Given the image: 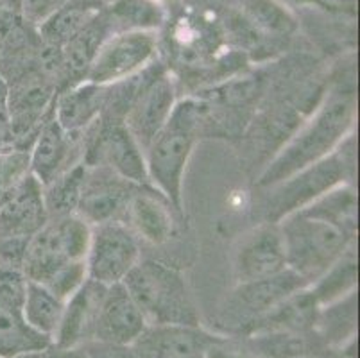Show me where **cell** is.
I'll return each instance as SVG.
<instances>
[{
  "instance_id": "1",
  "label": "cell",
  "mask_w": 360,
  "mask_h": 358,
  "mask_svg": "<svg viewBox=\"0 0 360 358\" xmlns=\"http://www.w3.org/2000/svg\"><path fill=\"white\" fill-rule=\"evenodd\" d=\"M355 88H333L323 97L309 120L300 124L296 133L267 162L257 177V186L264 190L278 185L332 154L349 134L355 133Z\"/></svg>"
},
{
  "instance_id": "2",
  "label": "cell",
  "mask_w": 360,
  "mask_h": 358,
  "mask_svg": "<svg viewBox=\"0 0 360 358\" xmlns=\"http://www.w3.org/2000/svg\"><path fill=\"white\" fill-rule=\"evenodd\" d=\"M205 131V103L199 97L179 98L169 120L143 151L149 185L178 213L183 212L186 167Z\"/></svg>"
},
{
  "instance_id": "3",
  "label": "cell",
  "mask_w": 360,
  "mask_h": 358,
  "mask_svg": "<svg viewBox=\"0 0 360 358\" xmlns=\"http://www.w3.org/2000/svg\"><path fill=\"white\" fill-rule=\"evenodd\" d=\"M356 140L349 134L332 154L292 174L278 185L264 188V222H280L283 217L305 208L317 197L339 185H355Z\"/></svg>"
},
{
  "instance_id": "4",
  "label": "cell",
  "mask_w": 360,
  "mask_h": 358,
  "mask_svg": "<svg viewBox=\"0 0 360 358\" xmlns=\"http://www.w3.org/2000/svg\"><path fill=\"white\" fill-rule=\"evenodd\" d=\"M122 285L147 324H186L199 326V312L195 307L188 281L178 269L156 260H142L131 269Z\"/></svg>"
},
{
  "instance_id": "5",
  "label": "cell",
  "mask_w": 360,
  "mask_h": 358,
  "mask_svg": "<svg viewBox=\"0 0 360 358\" xmlns=\"http://www.w3.org/2000/svg\"><path fill=\"white\" fill-rule=\"evenodd\" d=\"M278 226L285 245L287 267L307 285L314 283L356 244V235L307 210H297L283 217Z\"/></svg>"
},
{
  "instance_id": "6",
  "label": "cell",
  "mask_w": 360,
  "mask_h": 358,
  "mask_svg": "<svg viewBox=\"0 0 360 358\" xmlns=\"http://www.w3.org/2000/svg\"><path fill=\"white\" fill-rule=\"evenodd\" d=\"M91 226L77 213L51 217L29 238L22 271L29 281L45 285L61 267L86 262Z\"/></svg>"
},
{
  "instance_id": "7",
  "label": "cell",
  "mask_w": 360,
  "mask_h": 358,
  "mask_svg": "<svg viewBox=\"0 0 360 358\" xmlns=\"http://www.w3.org/2000/svg\"><path fill=\"white\" fill-rule=\"evenodd\" d=\"M178 101L176 79L158 59L136 75L124 124L143 151L169 120Z\"/></svg>"
},
{
  "instance_id": "8",
  "label": "cell",
  "mask_w": 360,
  "mask_h": 358,
  "mask_svg": "<svg viewBox=\"0 0 360 358\" xmlns=\"http://www.w3.org/2000/svg\"><path fill=\"white\" fill-rule=\"evenodd\" d=\"M47 221L44 185L29 172L0 205V264L20 267L29 238Z\"/></svg>"
},
{
  "instance_id": "9",
  "label": "cell",
  "mask_w": 360,
  "mask_h": 358,
  "mask_svg": "<svg viewBox=\"0 0 360 358\" xmlns=\"http://www.w3.org/2000/svg\"><path fill=\"white\" fill-rule=\"evenodd\" d=\"M86 167H103L136 185H149L146 156L122 120L97 118L83 133Z\"/></svg>"
},
{
  "instance_id": "10",
  "label": "cell",
  "mask_w": 360,
  "mask_h": 358,
  "mask_svg": "<svg viewBox=\"0 0 360 358\" xmlns=\"http://www.w3.org/2000/svg\"><path fill=\"white\" fill-rule=\"evenodd\" d=\"M13 149L29 151L54 108L58 87L34 67L8 79Z\"/></svg>"
},
{
  "instance_id": "11",
  "label": "cell",
  "mask_w": 360,
  "mask_h": 358,
  "mask_svg": "<svg viewBox=\"0 0 360 358\" xmlns=\"http://www.w3.org/2000/svg\"><path fill=\"white\" fill-rule=\"evenodd\" d=\"M158 59V34L149 31L117 32L101 45L84 81L111 87L140 74Z\"/></svg>"
},
{
  "instance_id": "12",
  "label": "cell",
  "mask_w": 360,
  "mask_h": 358,
  "mask_svg": "<svg viewBox=\"0 0 360 358\" xmlns=\"http://www.w3.org/2000/svg\"><path fill=\"white\" fill-rule=\"evenodd\" d=\"M140 258V241L124 222L91 226L86 252L88 280L103 285L122 283Z\"/></svg>"
},
{
  "instance_id": "13",
  "label": "cell",
  "mask_w": 360,
  "mask_h": 358,
  "mask_svg": "<svg viewBox=\"0 0 360 358\" xmlns=\"http://www.w3.org/2000/svg\"><path fill=\"white\" fill-rule=\"evenodd\" d=\"M305 287L309 285L290 269H285L271 278H264V280L237 283L222 308L224 321H230L231 324H237L240 330L242 328L245 330L255 321L264 317L267 312L278 307L281 301L287 300L290 294Z\"/></svg>"
},
{
  "instance_id": "14",
  "label": "cell",
  "mask_w": 360,
  "mask_h": 358,
  "mask_svg": "<svg viewBox=\"0 0 360 358\" xmlns=\"http://www.w3.org/2000/svg\"><path fill=\"white\" fill-rule=\"evenodd\" d=\"M83 134L65 131L54 118L52 108L29 149V172L45 186L83 162Z\"/></svg>"
},
{
  "instance_id": "15",
  "label": "cell",
  "mask_w": 360,
  "mask_h": 358,
  "mask_svg": "<svg viewBox=\"0 0 360 358\" xmlns=\"http://www.w3.org/2000/svg\"><path fill=\"white\" fill-rule=\"evenodd\" d=\"M136 186V183L127 181L103 167H86L75 213L90 226L111 221L122 222Z\"/></svg>"
},
{
  "instance_id": "16",
  "label": "cell",
  "mask_w": 360,
  "mask_h": 358,
  "mask_svg": "<svg viewBox=\"0 0 360 358\" xmlns=\"http://www.w3.org/2000/svg\"><path fill=\"white\" fill-rule=\"evenodd\" d=\"M287 267L285 245L276 222H262L251 229L238 244L233 258L237 283L271 278Z\"/></svg>"
},
{
  "instance_id": "17",
  "label": "cell",
  "mask_w": 360,
  "mask_h": 358,
  "mask_svg": "<svg viewBox=\"0 0 360 358\" xmlns=\"http://www.w3.org/2000/svg\"><path fill=\"white\" fill-rule=\"evenodd\" d=\"M219 340L199 326L147 324L131 344L136 358H199L210 353Z\"/></svg>"
},
{
  "instance_id": "18",
  "label": "cell",
  "mask_w": 360,
  "mask_h": 358,
  "mask_svg": "<svg viewBox=\"0 0 360 358\" xmlns=\"http://www.w3.org/2000/svg\"><path fill=\"white\" fill-rule=\"evenodd\" d=\"M147 326V321L122 283L108 285L97 314L94 340L131 346Z\"/></svg>"
},
{
  "instance_id": "19",
  "label": "cell",
  "mask_w": 360,
  "mask_h": 358,
  "mask_svg": "<svg viewBox=\"0 0 360 358\" xmlns=\"http://www.w3.org/2000/svg\"><path fill=\"white\" fill-rule=\"evenodd\" d=\"M174 208L150 185H139L124 213V224L140 242L162 245L174 233Z\"/></svg>"
},
{
  "instance_id": "20",
  "label": "cell",
  "mask_w": 360,
  "mask_h": 358,
  "mask_svg": "<svg viewBox=\"0 0 360 358\" xmlns=\"http://www.w3.org/2000/svg\"><path fill=\"white\" fill-rule=\"evenodd\" d=\"M108 285L86 280L79 290L65 301L60 326L56 330L52 344L61 350H77L94 340L97 314Z\"/></svg>"
},
{
  "instance_id": "21",
  "label": "cell",
  "mask_w": 360,
  "mask_h": 358,
  "mask_svg": "<svg viewBox=\"0 0 360 358\" xmlns=\"http://www.w3.org/2000/svg\"><path fill=\"white\" fill-rule=\"evenodd\" d=\"M110 87L81 81L56 95L54 118L68 133L83 134L103 115Z\"/></svg>"
},
{
  "instance_id": "22",
  "label": "cell",
  "mask_w": 360,
  "mask_h": 358,
  "mask_svg": "<svg viewBox=\"0 0 360 358\" xmlns=\"http://www.w3.org/2000/svg\"><path fill=\"white\" fill-rule=\"evenodd\" d=\"M319 303L309 287L300 288L267 312L264 317L245 328L251 335L260 333H307L316 328Z\"/></svg>"
},
{
  "instance_id": "23",
  "label": "cell",
  "mask_w": 360,
  "mask_h": 358,
  "mask_svg": "<svg viewBox=\"0 0 360 358\" xmlns=\"http://www.w3.org/2000/svg\"><path fill=\"white\" fill-rule=\"evenodd\" d=\"M104 8V6H103ZM113 34L108 24L104 11L101 9L99 15L91 20L90 24L79 31L61 49V59H63L65 77H67V87L75 83H81L86 77L101 45Z\"/></svg>"
},
{
  "instance_id": "24",
  "label": "cell",
  "mask_w": 360,
  "mask_h": 358,
  "mask_svg": "<svg viewBox=\"0 0 360 358\" xmlns=\"http://www.w3.org/2000/svg\"><path fill=\"white\" fill-rule=\"evenodd\" d=\"M104 2L101 0H68L63 6L36 25V34L41 41L54 47H63L68 39L83 31L99 15Z\"/></svg>"
},
{
  "instance_id": "25",
  "label": "cell",
  "mask_w": 360,
  "mask_h": 358,
  "mask_svg": "<svg viewBox=\"0 0 360 358\" xmlns=\"http://www.w3.org/2000/svg\"><path fill=\"white\" fill-rule=\"evenodd\" d=\"M103 11L113 34L129 31L158 32L167 22V6L160 0H110Z\"/></svg>"
},
{
  "instance_id": "26",
  "label": "cell",
  "mask_w": 360,
  "mask_h": 358,
  "mask_svg": "<svg viewBox=\"0 0 360 358\" xmlns=\"http://www.w3.org/2000/svg\"><path fill=\"white\" fill-rule=\"evenodd\" d=\"M359 281V258H356V244L352 245L335 264L330 265L314 283L309 285L316 295L319 307L339 301L352 292H356Z\"/></svg>"
},
{
  "instance_id": "27",
  "label": "cell",
  "mask_w": 360,
  "mask_h": 358,
  "mask_svg": "<svg viewBox=\"0 0 360 358\" xmlns=\"http://www.w3.org/2000/svg\"><path fill=\"white\" fill-rule=\"evenodd\" d=\"M63 308L65 301L52 294L47 287L29 281L22 317L32 330L45 335L47 339H54L61 315H63Z\"/></svg>"
},
{
  "instance_id": "28",
  "label": "cell",
  "mask_w": 360,
  "mask_h": 358,
  "mask_svg": "<svg viewBox=\"0 0 360 358\" xmlns=\"http://www.w3.org/2000/svg\"><path fill=\"white\" fill-rule=\"evenodd\" d=\"M274 0H242V18L255 32L269 36H287L296 29V20Z\"/></svg>"
},
{
  "instance_id": "29",
  "label": "cell",
  "mask_w": 360,
  "mask_h": 358,
  "mask_svg": "<svg viewBox=\"0 0 360 358\" xmlns=\"http://www.w3.org/2000/svg\"><path fill=\"white\" fill-rule=\"evenodd\" d=\"M84 174H86V165L81 162L44 186V199L49 219L75 213L81 188H83Z\"/></svg>"
},
{
  "instance_id": "30",
  "label": "cell",
  "mask_w": 360,
  "mask_h": 358,
  "mask_svg": "<svg viewBox=\"0 0 360 358\" xmlns=\"http://www.w3.org/2000/svg\"><path fill=\"white\" fill-rule=\"evenodd\" d=\"M49 344H52V340L32 330L20 314H11L0 308V358L18 357L25 351Z\"/></svg>"
},
{
  "instance_id": "31",
  "label": "cell",
  "mask_w": 360,
  "mask_h": 358,
  "mask_svg": "<svg viewBox=\"0 0 360 358\" xmlns=\"http://www.w3.org/2000/svg\"><path fill=\"white\" fill-rule=\"evenodd\" d=\"M356 324V292L333 303L319 307L316 328L326 340L346 339L355 331Z\"/></svg>"
},
{
  "instance_id": "32",
  "label": "cell",
  "mask_w": 360,
  "mask_h": 358,
  "mask_svg": "<svg viewBox=\"0 0 360 358\" xmlns=\"http://www.w3.org/2000/svg\"><path fill=\"white\" fill-rule=\"evenodd\" d=\"M27 285V276L20 267L0 264V308L22 315Z\"/></svg>"
},
{
  "instance_id": "33",
  "label": "cell",
  "mask_w": 360,
  "mask_h": 358,
  "mask_svg": "<svg viewBox=\"0 0 360 358\" xmlns=\"http://www.w3.org/2000/svg\"><path fill=\"white\" fill-rule=\"evenodd\" d=\"M29 174V151L11 149L0 153V205Z\"/></svg>"
},
{
  "instance_id": "34",
  "label": "cell",
  "mask_w": 360,
  "mask_h": 358,
  "mask_svg": "<svg viewBox=\"0 0 360 358\" xmlns=\"http://www.w3.org/2000/svg\"><path fill=\"white\" fill-rule=\"evenodd\" d=\"M68 0H20V13L29 25L36 29L51 13Z\"/></svg>"
},
{
  "instance_id": "35",
  "label": "cell",
  "mask_w": 360,
  "mask_h": 358,
  "mask_svg": "<svg viewBox=\"0 0 360 358\" xmlns=\"http://www.w3.org/2000/svg\"><path fill=\"white\" fill-rule=\"evenodd\" d=\"M13 149L11 115H9V91L6 79L0 75V153Z\"/></svg>"
},
{
  "instance_id": "36",
  "label": "cell",
  "mask_w": 360,
  "mask_h": 358,
  "mask_svg": "<svg viewBox=\"0 0 360 358\" xmlns=\"http://www.w3.org/2000/svg\"><path fill=\"white\" fill-rule=\"evenodd\" d=\"M77 350H81L84 358H136L131 351V346H117V344L97 343V340L83 344Z\"/></svg>"
},
{
  "instance_id": "37",
  "label": "cell",
  "mask_w": 360,
  "mask_h": 358,
  "mask_svg": "<svg viewBox=\"0 0 360 358\" xmlns=\"http://www.w3.org/2000/svg\"><path fill=\"white\" fill-rule=\"evenodd\" d=\"M13 358H75V350H61L56 344H49L45 347L25 351V353Z\"/></svg>"
},
{
  "instance_id": "38",
  "label": "cell",
  "mask_w": 360,
  "mask_h": 358,
  "mask_svg": "<svg viewBox=\"0 0 360 358\" xmlns=\"http://www.w3.org/2000/svg\"><path fill=\"white\" fill-rule=\"evenodd\" d=\"M296 358H346V354H340V353H305L301 354V357H296Z\"/></svg>"
},
{
  "instance_id": "39",
  "label": "cell",
  "mask_w": 360,
  "mask_h": 358,
  "mask_svg": "<svg viewBox=\"0 0 360 358\" xmlns=\"http://www.w3.org/2000/svg\"><path fill=\"white\" fill-rule=\"evenodd\" d=\"M278 4L285 6V4H323V0H274Z\"/></svg>"
},
{
  "instance_id": "40",
  "label": "cell",
  "mask_w": 360,
  "mask_h": 358,
  "mask_svg": "<svg viewBox=\"0 0 360 358\" xmlns=\"http://www.w3.org/2000/svg\"><path fill=\"white\" fill-rule=\"evenodd\" d=\"M0 6H4V8L15 9V11L20 13V0H0Z\"/></svg>"
},
{
  "instance_id": "41",
  "label": "cell",
  "mask_w": 360,
  "mask_h": 358,
  "mask_svg": "<svg viewBox=\"0 0 360 358\" xmlns=\"http://www.w3.org/2000/svg\"><path fill=\"white\" fill-rule=\"evenodd\" d=\"M160 2H163L165 6H169V4H176L178 0H160Z\"/></svg>"
},
{
  "instance_id": "42",
  "label": "cell",
  "mask_w": 360,
  "mask_h": 358,
  "mask_svg": "<svg viewBox=\"0 0 360 358\" xmlns=\"http://www.w3.org/2000/svg\"><path fill=\"white\" fill-rule=\"evenodd\" d=\"M75 358H84L83 353H81V350H75Z\"/></svg>"
}]
</instances>
